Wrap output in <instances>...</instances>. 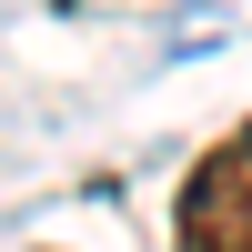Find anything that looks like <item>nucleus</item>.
<instances>
[{"mask_svg": "<svg viewBox=\"0 0 252 252\" xmlns=\"http://www.w3.org/2000/svg\"><path fill=\"white\" fill-rule=\"evenodd\" d=\"M172 242H182V252H252V121L222 131L212 152L182 172Z\"/></svg>", "mask_w": 252, "mask_h": 252, "instance_id": "1", "label": "nucleus"}]
</instances>
